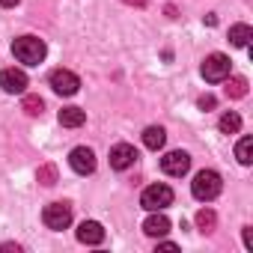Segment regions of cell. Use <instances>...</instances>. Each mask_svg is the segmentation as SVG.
I'll return each instance as SVG.
<instances>
[{
  "instance_id": "6da1fadb",
  "label": "cell",
  "mask_w": 253,
  "mask_h": 253,
  "mask_svg": "<svg viewBox=\"0 0 253 253\" xmlns=\"http://www.w3.org/2000/svg\"><path fill=\"white\" fill-rule=\"evenodd\" d=\"M12 54H15V60L24 63V66H39V63L45 60L48 48H45V42H42L39 36H18V39L12 42Z\"/></svg>"
},
{
  "instance_id": "7a4b0ae2",
  "label": "cell",
  "mask_w": 253,
  "mask_h": 253,
  "mask_svg": "<svg viewBox=\"0 0 253 253\" xmlns=\"http://www.w3.org/2000/svg\"><path fill=\"white\" fill-rule=\"evenodd\" d=\"M220 191H223V182H220V173H214V170H200L191 182V194L200 203H211Z\"/></svg>"
},
{
  "instance_id": "3957f363",
  "label": "cell",
  "mask_w": 253,
  "mask_h": 253,
  "mask_svg": "<svg viewBox=\"0 0 253 253\" xmlns=\"http://www.w3.org/2000/svg\"><path fill=\"white\" fill-rule=\"evenodd\" d=\"M200 72H203V78H206L209 84H220V81H226V78H229L232 63H229V57H226V54H209V57L203 60Z\"/></svg>"
},
{
  "instance_id": "277c9868",
  "label": "cell",
  "mask_w": 253,
  "mask_h": 253,
  "mask_svg": "<svg viewBox=\"0 0 253 253\" xmlns=\"http://www.w3.org/2000/svg\"><path fill=\"white\" fill-rule=\"evenodd\" d=\"M140 206L146 211H164L167 206H173V188L170 185H149L140 194Z\"/></svg>"
},
{
  "instance_id": "5b68a950",
  "label": "cell",
  "mask_w": 253,
  "mask_h": 253,
  "mask_svg": "<svg viewBox=\"0 0 253 253\" xmlns=\"http://www.w3.org/2000/svg\"><path fill=\"white\" fill-rule=\"evenodd\" d=\"M42 220H45L48 229H57L60 232V229H66L72 223V206L69 203H51V206H45Z\"/></svg>"
},
{
  "instance_id": "8992f818",
  "label": "cell",
  "mask_w": 253,
  "mask_h": 253,
  "mask_svg": "<svg viewBox=\"0 0 253 253\" xmlns=\"http://www.w3.org/2000/svg\"><path fill=\"white\" fill-rule=\"evenodd\" d=\"M48 81H51V89L60 92V95H75L78 86H81V78L75 72H69V69H54Z\"/></svg>"
},
{
  "instance_id": "52a82bcc",
  "label": "cell",
  "mask_w": 253,
  "mask_h": 253,
  "mask_svg": "<svg viewBox=\"0 0 253 253\" xmlns=\"http://www.w3.org/2000/svg\"><path fill=\"white\" fill-rule=\"evenodd\" d=\"M161 170H164L167 176H185V173L191 170V155L182 152V149L167 152V155L161 158Z\"/></svg>"
},
{
  "instance_id": "ba28073f",
  "label": "cell",
  "mask_w": 253,
  "mask_h": 253,
  "mask_svg": "<svg viewBox=\"0 0 253 253\" xmlns=\"http://www.w3.org/2000/svg\"><path fill=\"white\" fill-rule=\"evenodd\" d=\"M69 164H72L75 173L89 176V173L95 170V155H92V149H86V146H75L72 155H69Z\"/></svg>"
},
{
  "instance_id": "9c48e42d",
  "label": "cell",
  "mask_w": 253,
  "mask_h": 253,
  "mask_svg": "<svg viewBox=\"0 0 253 253\" xmlns=\"http://www.w3.org/2000/svg\"><path fill=\"white\" fill-rule=\"evenodd\" d=\"M0 89L15 95V92H24L27 89V75L21 69H3L0 72Z\"/></svg>"
},
{
  "instance_id": "30bf717a",
  "label": "cell",
  "mask_w": 253,
  "mask_h": 253,
  "mask_svg": "<svg viewBox=\"0 0 253 253\" xmlns=\"http://www.w3.org/2000/svg\"><path fill=\"white\" fill-rule=\"evenodd\" d=\"M134 161H137V149L128 146V143H116L110 149V167L113 170H128Z\"/></svg>"
},
{
  "instance_id": "8fae6325",
  "label": "cell",
  "mask_w": 253,
  "mask_h": 253,
  "mask_svg": "<svg viewBox=\"0 0 253 253\" xmlns=\"http://www.w3.org/2000/svg\"><path fill=\"white\" fill-rule=\"evenodd\" d=\"M78 241L81 244H101L104 241V226L98 220H84L78 226Z\"/></svg>"
},
{
  "instance_id": "7c38bea8",
  "label": "cell",
  "mask_w": 253,
  "mask_h": 253,
  "mask_svg": "<svg viewBox=\"0 0 253 253\" xmlns=\"http://www.w3.org/2000/svg\"><path fill=\"white\" fill-rule=\"evenodd\" d=\"M143 232H146V235H152V238H161V235H167V232H170V220H167L161 211H152V214L143 220Z\"/></svg>"
},
{
  "instance_id": "4fadbf2b",
  "label": "cell",
  "mask_w": 253,
  "mask_h": 253,
  "mask_svg": "<svg viewBox=\"0 0 253 253\" xmlns=\"http://www.w3.org/2000/svg\"><path fill=\"white\" fill-rule=\"evenodd\" d=\"M164 140H167V131L161 128V125H149V128L143 131V146L152 149V152H158L164 146Z\"/></svg>"
},
{
  "instance_id": "5bb4252c",
  "label": "cell",
  "mask_w": 253,
  "mask_h": 253,
  "mask_svg": "<svg viewBox=\"0 0 253 253\" xmlns=\"http://www.w3.org/2000/svg\"><path fill=\"white\" fill-rule=\"evenodd\" d=\"M84 122H86V113L81 107H63L60 110V125H66V128H81Z\"/></svg>"
},
{
  "instance_id": "9a60e30c",
  "label": "cell",
  "mask_w": 253,
  "mask_h": 253,
  "mask_svg": "<svg viewBox=\"0 0 253 253\" xmlns=\"http://www.w3.org/2000/svg\"><path fill=\"white\" fill-rule=\"evenodd\" d=\"M250 39H253V30H250L247 24H232V27H229V42H232L235 48H247Z\"/></svg>"
},
{
  "instance_id": "2e32d148",
  "label": "cell",
  "mask_w": 253,
  "mask_h": 253,
  "mask_svg": "<svg viewBox=\"0 0 253 253\" xmlns=\"http://www.w3.org/2000/svg\"><path fill=\"white\" fill-rule=\"evenodd\" d=\"M217 128H220L223 134H238V128H241V116H238V113H232V110H229V113H223V116H220V122H217Z\"/></svg>"
},
{
  "instance_id": "e0dca14e",
  "label": "cell",
  "mask_w": 253,
  "mask_h": 253,
  "mask_svg": "<svg viewBox=\"0 0 253 253\" xmlns=\"http://www.w3.org/2000/svg\"><path fill=\"white\" fill-rule=\"evenodd\" d=\"M235 158H238V164H253V140L250 137H241L238 140V146H235Z\"/></svg>"
},
{
  "instance_id": "ac0fdd59",
  "label": "cell",
  "mask_w": 253,
  "mask_h": 253,
  "mask_svg": "<svg viewBox=\"0 0 253 253\" xmlns=\"http://www.w3.org/2000/svg\"><path fill=\"white\" fill-rule=\"evenodd\" d=\"M214 223H217V214H214L211 209H200V211H197V226H200V232H211Z\"/></svg>"
},
{
  "instance_id": "d6986e66",
  "label": "cell",
  "mask_w": 253,
  "mask_h": 253,
  "mask_svg": "<svg viewBox=\"0 0 253 253\" xmlns=\"http://www.w3.org/2000/svg\"><path fill=\"white\" fill-rule=\"evenodd\" d=\"M226 95L229 98H244L247 95V78H232L229 86H226Z\"/></svg>"
},
{
  "instance_id": "ffe728a7",
  "label": "cell",
  "mask_w": 253,
  "mask_h": 253,
  "mask_svg": "<svg viewBox=\"0 0 253 253\" xmlns=\"http://www.w3.org/2000/svg\"><path fill=\"white\" fill-rule=\"evenodd\" d=\"M42 107H45V104H42L39 95H24V113H27V116H39Z\"/></svg>"
},
{
  "instance_id": "44dd1931",
  "label": "cell",
  "mask_w": 253,
  "mask_h": 253,
  "mask_svg": "<svg viewBox=\"0 0 253 253\" xmlns=\"http://www.w3.org/2000/svg\"><path fill=\"white\" fill-rule=\"evenodd\" d=\"M36 179H39L42 185H54V182H57V167H54V164H45V167H39Z\"/></svg>"
},
{
  "instance_id": "7402d4cb",
  "label": "cell",
  "mask_w": 253,
  "mask_h": 253,
  "mask_svg": "<svg viewBox=\"0 0 253 253\" xmlns=\"http://www.w3.org/2000/svg\"><path fill=\"white\" fill-rule=\"evenodd\" d=\"M197 104H200L203 110H211V107H214V95H200V101H197Z\"/></svg>"
},
{
  "instance_id": "603a6c76",
  "label": "cell",
  "mask_w": 253,
  "mask_h": 253,
  "mask_svg": "<svg viewBox=\"0 0 253 253\" xmlns=\"http://www.w3.org/2000/svg\"><path fill=\"white\" fill-rule=\"evenodd\" d=\"M244 247H253V229L244 226Z\"/></svg>"
},
{
  "instance_id": "cb8c5ba5",
  "label": "cell",
  "mask_w": 253,
  "mask_h": 253,
  "mask_svg": "<svg viewBox=\"0 0 253 253\" xmlns=\"http://www.w3.org/2000/svg\"><path fill=\"white\" fill-rule=\"evenodd\" d=\"M158 247H161V250H179V247H176V244H173V241H161V244H158Z\"/></svg>"
},
{
  "instance_id": "d4e9b609",
  "label": "cell",
  "mask_w": 253,
  "mask_h": 253,
  "mask_svg": "<svg viewBox=\"0 0 253 253\" xmlns=\"http://www.w3.org/2000/svg\"><path fill=\"white\" fill-rule=\"evenodd\" d=\"M128 6H146V0H125Z\"/></svg>"
},
{
  "instance_id": "484cf974",
  "label": "cell",
  "mask_w": 253,
  "mask_h": 253,
  "mask_svg": "<svg viewBox=\"0 0 253 253\" xmlns=\"http://www.w3.org/2000/svg\"><path fill=\"white\" fill-rule=\"evenodd\" d=\"M18 3V0H0V6H3V9H9V6H15Z\"/></svg>"
}]
</instances>
